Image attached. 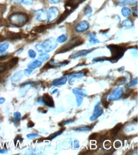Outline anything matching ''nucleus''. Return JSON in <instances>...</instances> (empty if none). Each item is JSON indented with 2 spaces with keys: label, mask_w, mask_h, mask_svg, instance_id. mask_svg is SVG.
Instances as JSON below:
<instances>
[{
  "label": "nucleus",
  "mask_w": 138,
  "mask_h": 155,
  "mask_svg": "<svg viewBox=\"0 0 138 155\" xmlns=\"http://www.w3.org/2000/svg\"><path fill=\"white\" fill-rule=\"evenodd\" d=\"M43 101L45 103V104H47L48 106L51 107V108H53L54 107V103H53V100L52 98V97L50 95H49V94L45 93L43 95Z\"/></svg>",
  "instance_id": "8"
},
{
  "label": "nucleus",
  "mask_w": 138,
  "mask_h": 155,
  "mask_svg": "<svg viewBox=\"0 0 138 155\" xmlns=\"http://www.w3.org/2000/svg\"><path fill=\"white\" fill-rule=\"evenodd\" d=\"M85 1V0H68L65 4V8L66 9H68L73 11L79 7L80 3Z\"/></svg>",
  "instance_id": "5"
},
{
  "label": "nucleus",
  "mask_w": 138,
  "mask_h": 155,
  "mask_svg": "<svg viewBox=\"0 0 138 155\" xmlns=\"http://www.w3.org/2000/svg\"><path fill=\"white\" fill-rule=\"evenodd\" d=\"M93 49L89 50H80V51H77L76 52H75L74 53H73L70 57V59H76L78 57H82V56H85L89 52H91V50H92Z\"/></svg>",
  "instance_id": "9"
},
{
  "label": "nucleus",
  "mask_w": 138,
  "mask_h": 155,
  "mask_svg": "<svg viewBox=\"0 0 138 155\" xmlns=\"http://www.w3.org/2000/svg\"><path fill=\"white\" fill-rule=\"evenodd\" d=\"M8 57V56L7 55H3V56H0V61H3L5 60Z\"/></svg>",
  "instance_id": "40"
},
{
  "label": "nucleus",
  "mask_w": 138,
  "mask_h": 155,
  "mask_svg": "<svg viewBox=\"0 0 138 155\" xmlns=\"http://www.w3.org/2000/svg\"><path fill=\"white\" fill-rule=\"evenodd\" d=\"M91 129V128H90V127H82L78 128L76 129H75L76 131H88Z\"/></svg>",
  "instance_id": "29"
},
{
  "label": "nucleus",
  "mask_w": 138,
  "mask_h": 155,
  "mask_svg": "<svg viewBox=\"0 0 138 155\" xmlns=\"http://www.w3.org/2000/svg\"><path fill=\"white\" fill-rule=\"evenodd\" d=\"M68 39V36L66 34H63L57 38V42L59 43H63L66 41Z\"/></svg>",
  "instance_id": "24"
},
{
  "label": "nucleus",
  "mask_w": 138,
  "mask_h": 155,
  "mask_svg": "<svg viewBox=\"0 0 138 155\" xmlns=\"http://www.w3.org/2000/svg\"><path fill=\"white\" fill-rule=\"evenodd\" d=\"M28 20V16L22 13H15L9 17V21L11 24L18 27H21L26 24Z\"/></svg>",
  "instance_id": "1"
},
{
  "label": "nucleus",
  "mask_w": 138,
  "mask_h": 155,
  "mask_svg": "<svg viewBox=\"0 0 138 155\" xmlns=\"http://www.w3.org/2000/svg\"><path fill=\"white\" fill-rule=\"evenodd\" d=\"M34 124L32 122H29L28 123V124H27V127L29 128H31V127H33L34 126Z\"/></svg>",
  "instance_id": "39"
},
{
  "label": "nucleus",
  "mask_w": 138,
  "mask_h": 155,
  "mask_svg": "<svg viewBox=\"0 0 138 155\" xmlns=\"http://www.w3.org/2000/svg\"><path fill=\"white\" fill-rule=\"evenodd\" d=\"M122 26L124 27H132L133 26V22H132L130 20H125L122 23Z\"/></svg>",
  "instance_id": "23"
},
{
  "label": "nucleus",
  "mask_w": 138,
  "mask_h": 155,
  "mask_svg": "<svg viewBox=\"0 0 138 155\" xmlns=\"http://www.w3.org/2000/svg\"><path fill=\"white\" fill-rule=\"evenodd\" d=\"M32 73V71L31 70H29V69H26L24 71V73L26 74V75L28 76L30 74H31Z\"/></svg>",
  "instance_id": "35"
},
{
  "label": "nucleus",
  "mask_w": 138,
  "mask_h": 155,
  "mask_svg": "<svg viewBox=\"0 0 138 155\" xmlns=\"http://www.w3.org/2000/svg\"><path fill=\"white\" fill-rule=\"evenodd\" d=\"M115 147H117V148H118V147H120V146H121L120 142L117 141V142L115 143Z\"/></svg>",
  "instance_id": "36"
},
{
  "label": "nucleus",
  "mask_w": 138,
  "mask_h": 155,
  "mask_svg": "<svg viewBox=\"0 0 138 155\" xmlns=\"http://www.w3.org/2000/svg\"><path fill=\"white\" fill-rule=\"evenodd\" d=\"M23 34L22 33H8L7 34V38L9 40H14L17 39H21L23 38Z\"/></svg>",
  "instance_id": "10"
},
{
  "label": "nucleus",
  "mask_w": 138,
  "mask_h": 155,
  "mask_svg": "<svg viewBox=\"0 0 138 155\" xmlns=\"http://www.w3.org/2000/svg\"><path fill=\"white\" fill-rule=\"evenodd\" d=\"M92 13V8L89 5L87 6V7L84 9V14L85 16H88L91 14Z\"/></svg>",
  "instance_id": "22"
},
{
  "label": "nucleus",
  "mask_w": 138,
  "mask_h": 155,
  "mask_svg": "<svg viewBox=\"0 0 138 155\" xmlns=\"http://www.w3.org/2000/svg\"><path fill=\"white\" fill-rule=\"evenodd\" d=\"M37 19L40 21H43L47 19V14L44 10H41L39 11H38Z\"/></svg>",
  "instance_id": "16"
},
{
  "label": "nucleus",
  "mask_w": 138,
  "mask_h": 155,
  "mask_svg": "<svg viewBox=\"0 0 138 155\" xmlns=\"http://www.w3.org/2000/svg\"><path fill=\"white\" fill-rule=\"evenodd\" d=\"M14 120L15 121H19L20 119L21 118V113L19 112H16L14 113Z\"/></svg>",
  "instance_id": "28"
},
{
  "label": "nucleus",
  "mask_w": 138,
  "mask_h": 155,
  "mask_svg": "<svg viewBox=\"0 0 138 155\" xmlns=\"http://www.w3.org/2000/svg\"><path fill=\"white\" fill-rule=\"evenodd\" d=\"M57 46V43L54 39L50 38L46 40L45 42L41 45H37L36 46L37 49L39 52H50L53 49H54Z\"/></svg>",
  "instance_id": "4"
},
{
  "label": "nucleus",
  "mask_w": 138,
  "mask_h": 155,
  "mask_svg": "<svg viewBox=\"0 0 138 155\" xmlns=\"http://www.w3.org/2000/svg\"><path fill=\"white\" fill-rule=\"evenodd\" d=\"M104 147H105L106 148H107V149L110 148L111 146V142H109V141H106V142H104Z\"/></svg>",
  "instance_id": "34"
},
{
  "label": "nucleus",
  "mask_w": 138,
  "mask_h": 155,
  "mask_svg": "<svg viewBox=\"0 0 138 155\" xmlns=\"http://www.w3.org/2000/svg\"><path fill=\"white\" fill-rule=\"evenodd\" d=\"M5 101V99L4 98H3V97L0 98V104H3V103H4Z\"/></svg>",
  "instance_id": "41"
},
{
  "label": "nucleus",
  "mask_w": 138,
  "mask_h": 155,
  "mask_svg": "<svg viewBox=\"0 0 138 155\" xmlns=\"http://www.w3.org/2000/svg\"><path fill=\"white\" fill-rule=\"evenodd\" d=\"M21 78H22V73H21V71H19V72L16 73L15 74H14L12 76V77L11 78V81L13 82H16V81H19Z\"/></svg>",
  "instance_id": "18"
},
{
  "label": "nucleus",
  "mask_w": 138,
  "mask_h": 155,
  "mask_svg": "<svg viewBox=\"0 0 138 155\" xmlns=\"http://www.w3.org/2000/svg\"><path fill=\"white\" fill-rule=\"evenodd\" d=\"M41 62L39 61H34L31 63H29L28 64V68L31 69H33L37 68L40 67V65H41Z\"/></svg>",
  "instance_id": "17"
},
{
  "label": "nucleus",
  "mask_w": 138,
  "mask_h": 155,
  "mask_svg": "<svg viewBox=\"0 0 138 155\" xmlns=\"http://www.w3.org/2000/svg\"><path fill=\"white\" fill-rule=\"evenodd\" d=\"M89 27V24L87 21L81 22L76 27V31L79 33H82L86 31Z\"/></svg>",
  "instance_id": "7"
},
{
  "label": "nucleus",
  "mask_w": 138,
  "mask_h": 155,
  "mask_svg": "<svg viewBox=\"0 0 138 155\" xmlns=\"http://www.w3.org/2000/svg\"><path fill=\"white\" fill-rule=\"evenodd\" d=\"M49 58V55H47V54H45V53H43V54H41L40 55L39 57V60L41 61H45L47 60H48Z\"/></svg>",
  "instance_id": "25"
},
{
  "label": "nucleus",
  "mask_w": 138,
  "mask_h": 155,
  "mask_svg": "<svg viewBox=\"0 0 138 155\" xmlns=\"http://www.w3.org/2000/svg\"><path fill=\"white\" fill-rule=\"evenodd\" d=\"M39 135L38 134H28L27 135V138L29 139H33L34 138H37V137H38Z\"/></svg>",
  "instance_id": "32"
},
{
  "label": "nucleus",
  "mask_w": 138,
  "mask_h": 155,
  "mask_svg": "<svg viewBox=\"0 0 138 155\" xmlns=\"http://www.w3.org/2000/svg\"><path fill=\"white\" fill-rule=\"evenodd\" d=\"M6 38L5 37H3V36H1L0 35V41H4Z\"/></svg>",
  "instance_id": "43"
},
{
  "label": "nucleus",
  "mask_w": 138,
  "mask_h": 155,
  "mask_svg": "<svg viewBox=\"0 0 138 155\" xmlns=\"http://www.w3.org/2000/svg\"><path fill=\"white\" fill-rule=\"evenodd\" d=\"M7 69V65H6V64H0V73L5 72V71Z\"/></svg>",
  "instance_id": "30"
},
{
  "label": "nucleus",
  "mask_w": 138,
  "mask_h": 155,
  "mask_svg": "<svg viewBox=\"0 0 138 155\" xmlns=\"http://www.w3.org/2000/svg\"><path fill=\"white\" fill-rule=\"evenodd\" d=\"M58 14H59L58 9L56 7H52L49 10L48 19H49V21H52L56 19L58 16Z\"/></svg>",
  "instance_id": "6"
},
{
  "label": "nucleus",
  "mask_w": 138,
  "mask_h": 155,
  "mask_svg": "<svg viewBox=\"0 0 138 155\" xmlns=\"http://www.w3.org/2000/svg\"><path fill=\"white\" fill-rule=\"evenodd\" d=\"M122 127V124H121V123L117 124L116 126L111 130V132H110L111 137H112V138H114V137H115L117 135V134L118 133L120 130L121 129Z\"/></svg>",
  "instance_id": "11"
},
{
  "label": "nucleus",
  "mask_w": 138,
  "mask_h": 155,
  "mask_svg": "<svg viewBox=\"0 0 138 155\" xmlns=\"http://www.w3.org/2000/svg\"><path fill=\"white\" fill-rule=\"evenodd\" d=\"M28 54H29V56L31 57V58H34L36 57V53L34 50H29V52H28Z\"/></svg>",
  "instance_id": "31"
},
{
  "label": "nucleus",
  "mask_w": 138,
  "mask_h": 155,
  "mask_svg": "<svg viewBox=\"0 0 138 155\" xmlns=\"http://www.w3.org/2000/svg\"><path fill=\"white\" fill-rule=\"evenodd\" d=\"M18 61H19V59H18V57H14L13 59H11V60L7 64V65H7V68L8 69L13 68L17 64Z\"/></svg>",
  "instance_id": "13"
},
{
  "label": "nucleus",
  "mask_w": 138,
  "mask_h": 155,
  "mask_svg": "<svg viewBox=\"0 0 138 155\" xmlns=\"http://www.w3.org/2000/svg\"><path fill=\"white\" fill-rule=\"evenodd\" d=\"M72 122H73V120H69V121H66V122H63V123H60V124H59V125H66V124H68V123H72Z\"/></svg>",
  "instance_id": "38"
},
{
  "label": "nucleus",
  "mask_w": 138,
  "mask_h": 155,
  "mask_svg": "<svg viewBox=\"0 0 138 155\" xmlns=\"http://www.w3.org/2000/svg\"><path fill=\"white\" fill-rule=\"evenodd\" d=\"M120 6H125L127 5H135L137 0H117Z\"/></svg>",
  "instance_id": "12"
},
{
  "label": "nucleus",
  "mask_w": 138,
  "mask_h": 155,
  "mask_svg": "<svg viewBox=\"0 0 138 155\" xmlns=\"http://www.w3.org/2000/svg\"><path fill=\"white\" fill-rule=\"evenodd\" d=\"M5 152H7V151H5V150H2V151H0V153H5Z\"/></svg>",
  "instance_id": "44"
},
{
  "label": "nucleus",
  "mask_w": 138,
  "mask_h": 155,
  "mask_svg": "<svg viewBox=\"0 0 138 155\" xmlns=\"http://www.w3.org/2000/svg\"><path fill=\"white\" fill-rule=\"evenodd\" d=\"M8 43H4L2 45H0V53L4 52L8 49Z\"/></svg>",
  "instance_id": "26"
},
{
  "label": "nucleus",
  "mask_w": 138,
  "mask_h": 155,
  "mask_svg": "<svg viewBox=\"0 0 138 155\" xmlns=\"http://www.w3.org/2000/svg\"><path fill=\"white\" fill-rule=\"evenodd\" d=\"M133 14L134 16H137V7H136V8H133Z\"/></svg>",
  "instance_id": "37"
},
{
  "label": "nucleus",
  "mask_w": 138,
  "mask_h": 155,
  "mask_svg": "<svg viewBox=\"0 0 138 155\" xmlns=\"http://www.w3.org/2000/svg\"><path fill=\"white\" fill-rule=\"evenodd\" d=\"M111 53V57L110 61H117L119 59H120L125 52V49L120 46L110 45L108 46Z\"/></svg>",
  "instance_id": "2"
},
{
  "label": "nucleus",
  "mask_w": 138,
  "mask_h": 155,
  "mask_svg": "<svg viewBox=\"0 0 138 155\" xmlns=\"http://www.w3.org/2000/svg\"><path fill=\"white\" fill-rule=\"evenodd\" d=\"M98 134H97V133H94V134H92L91 136H90V139L91 140H93V139H96L97 138H98Z\"/></svg>",
  "instance_id": "33"
},
{
  "label": "nucleus",
  "mask_w": 138,
  "mask_h": 155,
  "mask_svg": "<svg viewBox=\"0 0 138 155\" xmlns=\"http://www.w3.org/2000/svg\"><path fill=\"white\" fill-rule=\"evenodd\" d=\"M63 129H62L61 131H59V132H57V133H56V134H52L51 135H50L49 137V138H48V139H49V140H52V139H54V138H56L57 136H58V135H59L60 134H62V132L64 130Z\"/></svg>",
  "instance_id": "27"
},
{
  "label": "nucleus",
  "mask_w": 138,
  "mask_h": 155,
  "mask_svg": "<svg viewBox=\"0 0 138 155\" xmlns=\"http://www.w3.org/2000/svg\"><path fill=\"white\" fill-rule=\"evenodd\" d=\"M72 12V11L68 10V9H66L64 12L61 15V17H59V19L58 20V21L57 22V24H60L61 22H62L63 21H64L66 19V17Z\"/></svg>",
  "instance_id": "14"
},
{
  "label": "nucleus",
  "mask_w": 138,
  "mask_h": 155,
  "mask_svg": "<svg viewBox=\"0 0 138 155\" xmlns=\"http://www.w3.org/2000/svg\"><path fill=\"white\" fill-rule=\"evenodd\" d=\"M67 81V78L66 77H63L62 78H60L59 80H55L53 82V84L54 85H63L65 84L66 82Z\"/></svg>",
  "instance_id": "19"
},
{
  "label": "nucleus",
  "mask_w": 138,
  "mask_h": 155,
  "mask_svg": "<svg viewBox=\"0 0 138 155\" xmlns=\"http://www.w3.org/2000/svg\"><path fill=\"white\" fill-rule=\"evenodd\" d=\"M83 43V41L81 40L80 38H78V37L74 38L71 40H70L68 43H66L64 46L61 47V49L58 50V52H57V53L66 52L71 50L72 49H73V48L82 45Z\"/></svg>",
  "instance_id": "3"
},
{
  "label": "nucleus",
  "mask_w": 138,
  "mask_h": 155,
  "mask_svg": "<svg viewBox=\"0 0 138 155\" xmlns=\"http://www.w3.org/2000/svg\"><path fill=\"white\" fill-rule=\"evenodd\" d=\"M89 41L91 43H96L99 42V41L97 39L95 35H94L92 34H89Z\"/></svg>",
  "instance_id": "20"
},
{
  "label": "nucleus",
  "mask_w": 138,
  "mask_h": 155,
  "mask_svg": "<svg viewBox=\"0 0 138 155\" xmlns=\"http://www.w3.org/2000/svg\"><path fill=\"white\" fill-rule=\"evenodd\" d=\"M130 13L131 10L127 7H124L122 10V14L124 17H128L130 14Z\"/></svg>",
  "instance_id": "21"
},
{
  "label": "nucleus",
  "mask_w": 138,
  "mask_h": 155,
  "mask_svg": "<svg viewBox=\"0 0 138 155\" xmlns=\"http://www.w3.org/2000/svg\"><path fill=\"white\" fill-rule=\"evenodd\" d=\"M50 1L51 2H52V3H59L60 1H61V0H50Z\"/></svg>",
  "instance_id": "42"
},
{
  "label": "nucleus",
  "mask_w": 138,
  "mask_h": 155,
  "mask_svg": "<svg viewBox=\"0 0 138 155\" xmlns=\"http://www.w3.org/2000/svg\"><path fill=\"white\" fill-rule=\"evenodd\" d=\"M50 25H41L38 27H36L33 29V31L35 33H40L41 32H43L44 31H45L46 29H47L48 28H49Z\"/></svg>",
  "instance_id": "15"
}]
</instances>
